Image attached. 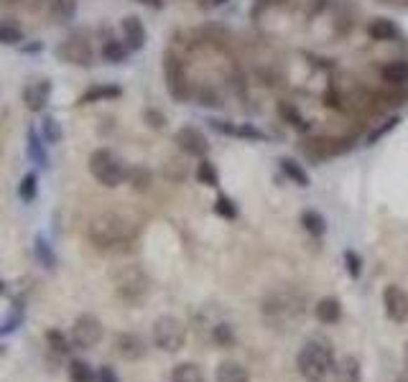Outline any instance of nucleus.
Instances as JSON below:
<instances>
[{
    "mask_svg": "<svg viewBox=\"0 0 408 382\" xmlns=\"http://www.w3.org/2000/svg\"><path fill=\"white\" fill-rule=\"evenodd\" d=\"M130 237H133V227L120 214H100L90 225V240L100 250H115L118 245H125Z\"/></svg>",
    "mask_w": 408,
    "mask_h": 382,
    "instance_id": "nucleus-1",
    "label": "nucleus"
},
{
    "mask_svg": "<svg viewBox=\"0 0 408 382\" xmlns=\"http://www.w3.org/2000/svg\"><path fill=\"white\" fill-rule=\"evenodd\" d=\"M296 367L306 382H322L334 369V354L324 341H306L299 349Z\"/></svg>",
    "mask_w": 408,
    "mask_h": 382,
    "instance_id": "nucleus-2",
    "label": "nucleus"
},
{
    "mask_svg": "<svg viewBox=\"0 0 408 382\" xmlns=\"http://www.w3.org/2000/svg\"><path fill=\"white\" fill-rule=\"evenodd\" d=\"M87 166H90L92 178H95L100 186H105V189H118V186L128 178V169L115 158L113 150H107V148L92 150Z\"/></svg>",
    "mask_w": 408,
    "mask_h": 382,
    "instance_id": "nucleus-3",
    "label": "nucleus"
},
{
    "mask_svg": "<svg viewBox=\"0 0 408 382\" xmlns=\"http://www.w3.org/2000/svg\"><path fill=\"white\" fill-rule=\"evenodd\" d=\"M154 344L161 352L176 354L182 352L184 344H186V326H184L182 318L176 316H158L154 321Z\"/></svg>",
    "mask_w": 408,
    "mask_h": 382,
    "instance_id": "nucleus-4",
    "label": "nucleus"
},
{
    "mask_svg": "<svg viewBox=\"0 0 408 382\" xmlns=\"http://www.w3.org/2000/svg\"><path fill=\"white\" fill-rule=\"evenodd\" d=\"M263 313L273 324H289V321L296 324L304 313V298L296 293H273L271 298H266Z\"/></svg>",
    "mask_w": 408,
    "mask_h": 382,
    "instance_id": "nucleus-5",
    "label": "nucleus"
},
{
    "mask_svg": "<svg viewBox=\"0 0 408 382\" xmlns=\"http://www.w3.org/2000/svg\"><path fill=\"white\" fill-rule=\"evenodd\" d=\"M54 54H57L62 62L74 64V66H90L92 59H95V51H92V43H90V38H87L85 31L69 34L62 43H59L57 49H54Z\"/></svg>",
    "mask_w": 408,
    "mask_h": 382,
    "instance_id": "nucleus-6",
    "label": "nucleus"
},
{
    "mask_svg": "<svg viewBox=\"0 0 408 382\" xmlns=\"http://www.w3.org/2000/svg\"><path fill=\"white\" fill-rule=\"evenodd\" d=\"M163 79H166V90L176 102H186L189 99V77L184 69V62L176 57L174 51L163 54Z\"/></svg>",
    "mask_w": 408,
    "mask_h": 382,
    "instance_id": "nucleus-7",
    "label": "nucleus"
},
{
    "mask_svg": "<svg viewBox=\"0 0 408 382\" xmlns=\"http://www.w3.org/2000/svg\"><path fill=\"white\" fill-rule=\"evenodd\" d=\"M102 321L92 313H82V316L74 318V326H72V344L77 349H95L102 341Z\"/></svg>",
    "mask_w": 408,
    "mask_h": 382,
    "instance_id": "nucleus-8",
    "label": "nucleus"
},
{
    "mask_svg": "<svg viewBox=\"0 0 408 382\" xmlns=\"http://www.w3.org/2000/svg\"><path fill=\"white\" fill-rule=\"evenodd\" d=\"M115 285H118L120 298H125L130 304L143 301L148 293V278L141 268H125L123 270V276L115 278Z\"/></svg>",
    "mask_w": 408,
    "mask_h": 382,
    "instance_id": "nucleus-9",
    "label": "nucleus"
},
{
    "mask_svg": "<svg viewBox=\"0 0 408 382\" xmlns=\"http://www.w3.org/2000/svg\"><path fill=\"white\" fill-rule=\"evenodd\" d=\"M174 143L189 158H207V153H210V141H207V135L194 125L179 127L174 135Z\"/></svg>",
    "mask_w": 408,
    "mask_h": 382,
    "instance_id": "nucleus-10",
    "label": "nucleus"
},
{
    "mask_svg": "<svg viewBox=\"0 0 408 382\" xmlns=\"http://www.w3.org/2000/svg\"><path fill=\"white\" fill-rule=\"evenodd\" d=\"M383 306H386V313L390 321H395V324L408 321V293L401 285L390 283L383 288Z\"/></svg>",
    "mask_w": 408,
    "mask_h": 382,
    "instance_id": "nucleus-11",
    "label": "nucleus"
},
{
    "mask_svg": "<svg viewBox=\"0 0 408 382\" xmlns=\"http://www.w3.org/2000/svg\"><path fill=\"white\" fill-rule=\"evenodd\" d=\"M120 31H123V41L130 51H141L146 46V26L138 15H125L123 21H120Z\"/></svg>",
    "mask_w": 408,
    "mask_h": 382,
    "instance_id": "nucleus-12",
    "label": "nucleus"
},
{
    "mask_svg": "<svg viewBox=\"0 0 408 382\" xmlns=\"http://www.w3.org/2000/svg\"><path fill=\"white\" fill-rule=\"evenodd\" d=\"M51 79H41V82H31L26 90H23V102L29 107L31 113H43V107L49 105V97H51Z\"/></svg>",
    "mask_w": 408,
    "mask_h": 382,
    "instance_id": "nucleus-13",
    "label": "nucleus"
},
{
    "mask_svg": "<svg viewBox=\"0 0 408 382\" xmlns=\"http://www.w3.org/2000/svg\"><path fill=\"white\" fill-rule=\"evenodd\" d=\"M115 349H118V354L123 357V360L128 362H135L141 360V357H146V341H143V337H138V334H118L115 337Z\"/></svg>",
    "mask_w": 408,
    "mask_h": 382,
    "instance_id": "nucleus-14",
    "label": "nucleus"
},
{
    "mask_svg": "<svg viewBox=\"0 0 408 382\" xmlns=\"http://www.w3.org/2000/svg\"><path fill=\"white\" fill-rule=\"evenodd\" d=\"M26 153H29L31 163L39 166V169H49L51 166V156L49 150H46V141H43V135L36 130V127H29V135H26Z\"/></svg>",
    "mask_w": 408,
    "mask_h": 382,
    "instance_id": "nucleus-15",
    "label": "nucleus"
},
{
    "mask_svg": "<svg viewBox=\"0 0 408 382\" xmlns=\"http://www.w3.org/2000/svg\"><path fill=\"white\" fill-rule=\"evenodd\" d=\"M380 79L393 90H406L408 87V59H393L380 69Z\"/></svg>",
    "mask_w": 408,
    "mask_h": 382,
    "instance_id": "nucleus-16",
    "label": "nucleus"
},
{
    "mask_svg": "<svg viewBox=\"0 0 408 382\" xmlns=\"http://www.w3.org/2000/svg\"><path fill=\"white\" fill-rule=\"evenodd\" d=\"M123 90L118 85H95L87 92L79 94L77 105H95V102H107V99H120Z\"/></svg>",
    "mask_w": 408,
    "mask_h": 382,
    "instance_id": "nucleus-17",
    "label": "nucleus"
},
{
    "mask_svg": "<svg viewBox=\"0 0 408 382\" xmlns=\"http://www.w3.org/2000/svg\"><path fill=\"white\" fill-rule=\"evenodd\" d=\"M334 380L337 382H362V369H360L358 357H342L339 362H334Z\"/></svg>",
    "mask_w": 408,
    "mask_h": 382,
    "instance_id": "nucleus-18",
    "label": "nucleus"
},
{
    "mask_svg": "<svg viewBox=\"0 0 408 382\" xmlns=\"http://www.w3.org/2000/svg\"><path fill=\"white\" fill-rule=\"evenodd\" d=\"M215 382H250L247 369L240 365V362H219L217 372H215Z\"/></svg>",
    "mask_w": 408,
    "mask_h": 382,
    "instance_id": "nucleus-19",
    "label": "nucleus"
},
{
    "mask_svg": "<svg viewBox=\"0 0 408 382\" xmlns=\"http://www.w3.org/2000/svg\"><path fill=\"white\" fill-rule=\"evenodd\" d=\"M314 316H317L322 324H337L339 318H342V304H339V298H334V296L322 298V301L314 306Z\"/></svg>",
    "mask_w": 408,
    "mask_h": 382,
    "instance_id": "nucleus-20",
    "label": "nucleus"
},
{
    "mask_svg": "<svg viewBox=\"0 0 408 382\" xmlns=\"http://www.w3.org/2000/svg\"><path fill=\"white\" fill-rule=\"evenodd\" d=\"M367 36L380 43L393 41L395 36H398V26L390 18H373V21L367 23Z\"/></svg>",
    "mask_w": 408,
    "mask_h": 382,
    "instance_id": "nucleus-21",
    "label": "nucleus"
},
{
    "mask_svg": "<svg viewBox=\"0 0 408 382\" xmlns=\"http://www.w3.org/2000/svg\"><path fill=\"white\" fill-rule=\"evenodd\" d=\"M34 255L36 260L41 262L43 270H54L57 268V253H54V248L49 245V240L43 237V234H36L34 237Z\"/></svg>",
    "mask_w": 408,
    "mask_h": 382,
    "instance_id": "nucleus-22",
    "label": "nucleus"
},
{
    "mask_svg": "<svg viewBox=\"0 0 408 382\" xmlns=\"http://www.w3.org/2000/svg\"><path fill=\"white\" fill-rule=\"evenodd\" d=\"M130 54V49L125 46V41H118V38H107L100 49V57L105 59L107 64H123Z\"/></svg>",
    "mask_w": 408,
    "mask_h": 382,
    "instance_id": "nucleus-23",
    "label": "nucleus"
},
{
    "mask_svg": "<svg viewBox=\"0 0 408 382\" xmlns=\"http://www.w3.org/2000/svg\"><path fill=\"white\" fill-rule=\"evenodd\" d=\"M278 163H281V171H283V174H286V176L291 178V184L301 186V189H306V186H309V174L304 171L301 163L294 161V158H289V156H283Z\"/></svg>",
    "mask_w": 408,
    "mask_h": 382,
    "instance_id": "nucleus-24",
    "label": "nucleus"
},
{
    "mask_svg": "<svg viewBox=\"0 0 408 382\" xmlns=\"http://www.w3.org/2000/svg\"><path fill=\"white\" fill-rule=\"evenodd\" d=\"M171 382H204V372L194 362H182L171 369Z\"/></svg>",
    "mask_w": 408,
    "mask_h": 382,
    "instance_id": "nucleus-25",
    "label": "nucleus"
},
{
    "mask_svg": "<svg viewBox=\"0 0 408 382\" xmlns=\"http://www.w3.org/2000/svg\"><path fill=\"white\" fill-rule=\"evenodd\" d=\"M278 115H281L283 122H289V125H294L296 130H301V133H309L311 125L306 122V118H301V113L296 110L291 102H278Z\"/></svg>",
    "mask_w": 408,
    "mask_h": 382,
    "instance_id": "nucleus-26",
    "label": "nucleus"
},
{
    "mask_svg": "<svg viewBox=\"0 0 408 382\" xmlns=\"http://www.w3.org/2000/svg\"><path fill=\"white\" fill-rule=\"evenodd\" d=\"M301 225H304V229L311 234V237H324V232H327V220H324L317 209H304L301 212Z\"/></svg>",
    "mask_w": 408,
    "mask_h": 382,
    "instance_id": "nucleus-27",
    "label": "nucleus"
},
{
    "mask_svg": "<svg viewBox=\"0 0 408 382\" xmlns=\"http://www.w3.org/2000/svg\"><path fill=\"white\" fill-rule=\"evenodd\" d=\"M41 135L49 146H57L64 138V127L54 115H41Z\"/></svg>",
    "mask_w": 408,
    "mask_h": 382,
    "instance_id": "nucleus-28",
    "label": "nucleus"
},
{
    "mask_svg": "<svg viewBox=\"0 0 408 382\" xmlns=\"http://www.w3.org/2000/svg\"><path fill=\"white\" fill-rule=\"evenodd\" d=\"M77 15V0H54L51 3V18L57 23H69Z\"/></svg>",
    "mask_w": 408,
    "mask_h": 382,
    "instance_id": "nucleus-29",
    "label": "nucleus"
},
{
    "mask_svg": "<svg viewBox=\"0 0 408 382\" xmlns=\"http://www.w3.org/2000/svg\"><path fill=\"white\" fill-rule=\"evenodd\" d=\"M398 125H401V115H393V118H386L383 122H378V125H375L373 130L367 133V138H365L367 146H375L378 141H383V138H386L388 133H393Z\"/></svg>",
    "mask_w": 408,
    "mask_h": 382,
    "instance_id": "nucleus-30",
    "label": "nucleus"
},
{
    "mask_svg": "<svg viewBox=\"0 0 408 382\" xmlns=\"http://www.w3.org/2000/svg\"><path fill=\"white\" fill-rule=\"evenodd\" d=\"M197 181L202 186H212V189H217L219 186V174H217V169H215V163H212L210 158H199Z\"/></svg>",
    "mask_w": 408,
    "mask_h": 382,
    "instance_id": "nucleus-31",
    "label": "nucleus"
},
{
    "mask_svg": "<svg viewBox=\"0 0 408 382\" xmlns=\"http://www.w3.org/2000/svg\"><path fill=\"white\" fill-rule=\"evenodd\" d=\"M212 341L219 349H230L235 344V329L227 321H219L217 326H212Z\"/></svg>",
    "mask_w": 408,
    "mask_h": 382,
    "instance_id": "nucleus-32",
    "label": "nucleus"
},
{
    "mask_svg": "<svg viewBox=\"0 0 408 382\" xmlns=\"http://www.w3.org/2000/svg\"><path fill=\"white\" fill-rule=\"evenodd\" d=\"M95 380H97V372L85 360L69 362V382H95Z\"/></svg>",
    "mask_w": 408,
    "mask_h": 382,
    "instance_id": "nucleus-33",
    "label": "nucleus"
},
{
    "mask_svg": "<svg viewBox=\"0 0 408 382\" xmlns=\"http://www.w3.org/2000/svg\"><path fill=\"white\" fill-rule=\"evenodd\" d=\"M36 194H39V176L31 171V174H26V176L21 178V184H18V199L26 201V204H31L36 199Z\"/></svg>",
    "mask_w": 408,
    "mask_h": 382,
    "instance_id": "nucleus-34",
    "label": "nucleus"
},
{
    "mask_svg": "<svg viewBox=\"0 0 408 382\" xmlns=\"http://www.w3.org/2000/svg\"><path fill=\"white\" fill-rule=\"evenodd\" d=\"M23 41H26V36H23V31L18 26H13V23H0V43L3 46H21Z\"/></svg>",
    "mask_w": 408,
    "mask_h": 382,
    "instance_id": "nucleus-35",
    "label": "nucleus"
},
{
    "mask_svg": "<svg viewBox=\"0 0 408 382\" xmlns=\"http://www.w3.org/2000/svg\"><path fill=\"white\" fill-rule=\"evenodd\" d=\"M227 135H235V138H243V141H268V135L263 130H258L255 125H230V133Z\"/></svg>",
    "mask_w": 408,
    "mask_h": 382,
    "instance_id": "nucleus-36",
    "label": "nucleus"
},
{
    "mask_svg": "<svg viewBox=\"0 0 408 382\" xmlns=\"http://www.w3.org/2000/svg\"><path fill=\"white\" fill-rule=\"evenodd\" d=\"M128 181L133 184L135 191H148L151 189V171L135 166V169H128Z\"/></svg>",
    "mask_w": 408,
    "mask_h": 382,
    "instance_id": "nucleus-37",
    "label": "nucleus"
},
{
    "mask_svg": "<svg viewBox=\"0 0 408 382\" xmlns=\"http://www.w3.org/2000/svg\"><path fill=\"white\" fill-rule=\"evenodd\" d=\"M215 212H217L222 220H235V217H238V206H235V201L230 197L219 194L217 201H215Z\"/></svg>",
    "mask_w": 408,
    "mask_h": 382,
    "instance_id": "nucleus-38",
    "label": "nucleus"
},
{
    "mask_svg": "<svg viewBox=\"0 0 408 382\" xmlns=\"http://www.w3.org/2000/svg\"><path fill=\"white\" fill-rule=\"evenodd\" d=\"M345 270L350 278H360L362 276V257L355 250H345Z\"/></svg>",
    "mask_w": 408,
    "mask_h": 382,
    "instance_id": "nucleus-39",
    "label": "nucleus"
},
{
    "mask_svg": "<svg viewBox=\"0 0 408 382\" xmlns=\"http://www.w3.org/2000/svg\"><path fill=\"white\" fill-rule=\"evenodd\" d=\"M46 341H49L51 349L59 352V354H69V349H72L69 341H67V337H64L59 329H49V332H46Z\"/></svg>",
    "mask_w": 408,
    "mask_h": 382,
    "instance_id": "nucleus-40",
    "label": "nucleus"
},
{
    "mask_svg": "<svg viewBox=\"0 0 408 382\" xmlns=\"http://www.w3.org/2000/svg\"><path fill=\"white\" fill-rule=\"evenodd\" d=\"M143 118H146L148 125L156 127V130H161V127L166 125V118H163V115L158 113V110H146V115H143Z\"/></svg>",
    "mask_w": 408,
    "mask_h": 382,
    "instance_id": "nucleus-41",
    "label": "nucleus"
},
{
    "mask_svg": "<svg viewBox=\"0 0 408 382\" xmlns=\"http://www.w3.org/2000/svg\"><path fill=\"white\" fill-rule=\"evenodd\" d=\"M97 382H120V377L110 365H102V367L97 369Z\"/></svg>",
    "mask_w": 408,
    "mask_h": 382,
    "instance_id": "nucleus-42",
    "label": "nucleus"
},
{
    "mask_svg": "<svg viewBox=\"0 0 408 382\" xmlns=\"http://www.w3.org/2000/svg\"><path fill=\"white\" fill-rule=\"evenodd\" d=\"M18 49H21V54H41V51H43V41H29V43L23 41Z\"/></svg>",
    "mask_w": 408,
    "mask_h": 382,
    "instance_id": "nucleus-43",
    "label": "nucleus"
},
{
    "mask_svg": "<svg viewBox=\"0 0 408 382\" xmlns=\"http://www.w3.org/2000/svg\"><path fill=\"white\" fill-rule=\"evenodd\" d=\"M135 3H143V6L154 8V10H161L163 8V0H135Z\"/></svg>",
    "mask_w": 408,
    "mask_h": 382,
    "instance_id": "nucleus-44",
    "label": "nucleus"
},
{
    "mask_svg": "<svg viewBox=\"0 0 408 382\" xmlns=\"http://www.w3.org/2000/svg\"><path fill=\"white\" fill-rule=\"evenodd\" d=\"M283 0H255V6L258 8H271V6H281Z\"/></svg>",
    "mask_w": 408,
    "mask_h": 382,
    "instance_id": "nucleus-45",
    "label": "nucleus"
},
{
    "mask_svg": "<svg viewBox=\"0 0 408 382\" xmlns=\"http://www.w3.org/2000/svg\"><path fill=\"white\" fill-rule=\"evenodd\" d=\"M395 382H408V369H406V372H401V375H398V380H395Z\"/></svg>",
    "mask_w": 408,
    "mask_h": 382,
    "instance_id": "nucleus-46",
    "label": "nucleus"
},
{
    "mask_svg": "<svg viewBox=\"0 0 408 382\" xmlns=\"http://www.w3.org/2000/svg\"><path fill=\"white\" fill-rule=\"evenodd\" d=\"M212 6H222V3H227V0H210Z\"/></svg>",
    "mask_w": 408,
    "mask_h": 382,
    "instance_id": "nucleus-47",
    "label": "nucleus"
},
{
    "mask_svg": "<svg viewBox=\"0 0 408 382\" xmlns=\"http://www.w3.org/2000/svg\"><path fill=\"white\" fill-rule=\"evenodd\" d=\"M403 360H406V367H408V344H406V349H403Z\"/></svg>",
    "mask_w": 408,
    "mask_h": 382,
    "instance_id": "nucleus-48",
    "label": "nucleus"
},
{
    "mask_svg": "<svg viewBox=\"0 0 408 382\" xmlns=\"http://www.w3.org/2000/svg\"><path fill=\"white\" fill-rule=\"evenodd\" d=\"M3 293H6V283H3V281H0V296H3Z\"/></svg>",
    "mask_w": 408,
    "mask_h": 382,
    "instance_id": "nucleus-49",
    "label": "nucleus"
},
{
    "mask_svg": "<svg viewBox=\"0 0 408 382\" xmlns=\"http://www.w3.org/2000/svg\"><path fill=\"white\" fill-rule=\"evenodd\" d=\"M0 334H8V329H6V326H3V329H0Z\"/></svg>",
    "mask_w": 408,
    "mask_h": 382,
    "instance_id": "nucleus-50",
    "label": "nucleus"
},
{
    "mask_svg": "<svg viewBox=\"0 0 408 382\" xmlns=\"http://www.w3.org/2000/svg\"><path fill=\"white\" fill-rule=\"evenodd\" d=\"M383 3H393V0H383Z\"/></svg>",
    "mask_w": 408,
    "mask_h": 382,
    "instance_id": "nucleus-51",
    "label": "nucleus"
},
{
    "mask_svg": "<svg viewBox=\"0 0 408 382\" xmlns=\"http://www.w3.org/2000/svg\"><path fill=\"white\" fill-rule=\"evenodd\" d=\"M8 3H13V0H8Z\"/></svg>",
    "mask_w": 408,
    "mask_h": 382,
    "instance_id": "nucleus-52",
    "label": "nucleus"
}]
</instances>
